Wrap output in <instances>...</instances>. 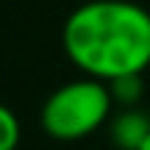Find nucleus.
Here are the masks:
<instances>
[{
  "label": "nucleus",
  "instance_id": "nucleus-1",
  "mask_svg": "<svg viewBox=\"0 0 150 150\" xmlns=\"http://www.w3.org/2000/svg\"><path fill=\"white\" fill-rule=\"evenodd\" d=\"M61 45L86 78L142 75L150 67V11L131 0H89L67 17Z\"/></svg>",
  "mask_w": 150,
  "mask_h": 150
},
{
  "label": "nucleus",
  "instance_id": "nucleus-2",
  "mask_svg": "<svg viewBox=\"0 0 150 150\" xmlns=\"http://www.w3.org/2000/svg\"><path fill=\"white\" fill-rule=\"evenodd\" d=\"M111 108L114 100L106 81L78 78L50 92L42 106V128L59 142H75L106 125Z\"/></svg>",
  "mask_w": 150,
  "mask_h": 150
},
{
  "label": "nucleus",
  "instance_id": "nucleus-3",
  "mask_svg": "<svg viewBox=\"0 0 150 150\" xmlns=\"http://www.w3.org/2000/svg\"><path fill=\"white\" fill-rule=\"evenodd\" d=\"M108 131H111V142L120 150H142V145L150 136V117L136 106L125 108L111 120Z\"/></svg>",
  "mask_w": 150,
  "mask_h": 150
},
{
  "label": "nucleus",
  "instance_id": "nucleus-4",
  "mask_svg": "<svg viewBox=\"0 0 150 150\" xmlns=\"http://www.w3.org/2000/svg\"><path fill=\"white\" fill-rule=\"evenodd\" d=\"M108 92H111L114 103H122L125 108H134V103L142 95V75H125V78L108 81Z\"/></svg>",
  "mask_w": 150,
  "mask_h": 150
},
{
  "label": "nucleus",
  "instance_id": "nucleus-5",
  "mask_svg": "<svg viewBox=\"0 0 150 150\" xmlns=\"http://www.w3.org/2000/svg\"><path fill=\"white\" fill-rule=\"evenodd\" d=\"M20 136H22V128H20L17 114L0 103V150H17Z\"/></svg>",
  "mask_w": 150,
  "mask_h": 150
},
{
  "label": "nucleus",
  "instance_id": "nucleus-6",
  "mask_svg": "<svg viewBox=\"0 0 150 150\" xmlns=\"http://www.w3.org/2000/svg\"><path fill=\"white\" fill-rule=\"evenodd\" d=\"M142 150H150V136H147V142H145V145H142Z\"/></svg>",
  "mask_w": 150,
  "mask_h": 150
}]
</instances>
